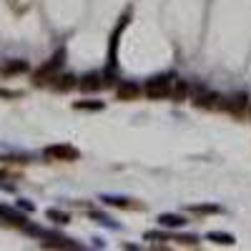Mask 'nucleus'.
Masks as SVG:
<instances>
[{
	"mask_svg": "<svg viewBox=\"0 0 251 251\" xmlns=\"http://www.w3.org/2000/svg\"><path fill=\"white\" fill-rule=\"evenodd\" d=\"M158 221H161L163 226H181V224H186V219H181V216H174V214H163Z\"/></svg>",
	"mask_w": 251,
	"mask_h": 251,
	"instance_id": "9d476101",
	"label": "nucleus"
},
{
	"mask_svg": "<svg viewBox=\"0 0 251 251\" xmlns=\"http://www.w3.org/2000/svg\"><path fill=\"white\" fill-rule=\"evenodd\" d=\"M0 71H3V68H0Z\"/></svg>",
	"mask_w": 251,
	"mask_h": 251,
	"instance_id": "f3484780",
	"label": "nucleus"
},
{
	"mask_svg": "<svg viewBox=\"0 0 251 251\" xmlns=\"http://www.w3.org/2000/svg\"><path fill=\"white\" fill-rule=\"evenodd\" d=\"M226 108L234 111V113H241V111L246 108V98H244V96H236V98H231V100H226Z\"/></svg>",
	"mask_w": 251,
	"mask_h": 251,
	"instance_id": "1a4fd4ad",
	"label": "nucleus"
},
{
	"mask_svg": "<svg viewBox=\"0 0 251 251\" xmlns=\"http://www.w3.org/2000/svg\"><path fill=\"white\" fill-rule=\"evenodd\" d=\"M75 108H91V111H98V108H100V103H88V100H78V103H75Z\"/></svg>",
	"mask_w": 251,
	"mask_h": 251,
	"instance_id": "f8f14e48",
	"label": "nucleus"
},
{
	"mask_svg": "<svg viewBox=\"0 0 251 251\" xmlns=\"http://www.w3.org/2000/svg\"><path fill=\"white\" fill-rule=\"evenodd\" d=\"M28 71V63L25 60H10V63H5L3 66V75H15V73H25Z\"/></svg>",
	"mask_w": 251,
	"mask_h": 251,
	"instance_id": "423d86ee",
	"label": "nucleus"
},
{
	"mask_svg": "<svg viewBox=\"0 0 251 251\" xmlns=\"http://www.w3.org/2000/svg\"><path fill=\"white\" fill-rule=\"evenodd\" d=\"M249 116H251V106H249Z\"/></svg>",
	"mask_w": 251,
	"mask_h": 251,
	"instance_id": "dca6fc26",
	"label": "nucleus"
},
{
	"mask_svg": "<svg viewBox=\"0 0 251 251\" xmlns=\"http://www.w3.org/2000/svg\"><path fill=\"white\" fill-rule=\"evenodd\" d=\"M0 98H18V93H13V91H0Z\"/></svg>",
	"mask_w": 251,
	"mask_h": 251,
	"instance_id": "2eb2a0df",
	"label": "nucleus"
},
{
	"mask_svg": "<svg viewBox=\"0 0 251 251\" xmlns=\"http://www.w3.org/2000/svg\"><path fill=\"white\" fill-rule=\"evenodd\" d=\"M211 241L226 244V246H228V244H234V236H228V234H226V236H224V234H211Z\"/></svg>",
	"mask_w": 251,
	"mask_h": 251,
	"instance_id": "9b49d317",
	"label": "nucleus"
},
{
	"mask_svg": "<svg viewBox=\"0 0 251 251\" xmlns=\"http://www.w3.org/2000/svg\"><path fill=\"white\" fill-rule=\"evenodd\" d=\"M196 103L201 108H226V100L219 98V96H201Z\"/></svg>",
	"mask_w": 251,
	"mask_h": 251,
	"instance_id": "39448f33",
	"label": "nucleus"
},
{
	"mask_svg": "<svg viewBox=\"0 0 251 251\" xmlns=\"http://www.w3.org/2000/svg\"><path fill=\"white\" fill-rule=\"evenodd\" d=\"M48 216H50V219H58L60 224H66V221H68V216H66V214H58V211H50Z\"/></svg>",
	"mask_w": 251,
	"mask_h": 251,
	"instance_id": "4468645a",
	"label": "nucleus"
},
{
	"mask_svg": "<svg viewBox=\"0 0 251 251\" xmlns=\"http://www.w3.org/2000/svg\"><path fill=\"white\" fill-rule=\"evenodd\" d=\"M46 158H53V161H75L78 151L73 149V146H48V149H46Z\"/></svg>",
	"mask_w": 251,
	"mask_h": 251,
	"instance_id": "7ed1b4c3",
	"label": "nucleus"
},
{
	"mask_svg": "<svg viewBox=\"0 0 251 251\" xmlns=\"http://www.w3.org/2000/svg\"><path fill=\"white\" fill-rule=\"evenodd\" d=\"M174 86H176V80L171 75H156L151 80H146V86H143V93L146 98H153V100H161L166 96H174Z\"/></svg>",
	"mask_w": 251,
	"mask_h": 251,
	"instance_id": "f257e3e1",
	"label": "nucleus"
},
{
	"mask_svg": "<svg viewBox=\"0 0 251 251\" xmlns=\"http://www.w3.org/2000/svg\"><path fill=\"white\" fill-rule=\"evenodd\" d=\"M103 86H106V80H100L98 75H88V78L80 80V91H98Z\"/></svg>",
	"mask_w": 251,
	"mask_h": 251,
	"instance_id": "0eeeda50",
	"label": "nucleus"
},
{
	"mask_svg": "<svg viewBox=\"0 0 251 251\" xmlns=\"http://www.w3.org/2000/svg\"><path fill=\"white\" fill-rule=\"evenodd\" d=\"M194 211H199V214H216L219 208L216 206H194Z\"/></svg>",
	"mask_w": 251,
	"mask_h": 251,
	"instance_id": "ddd939ff",
	"label": "nucleus"
},
{
	"mask_svg": "<svg viewBox=\"0 0 251 251\" xmlns=\"http://www.w3.org/2000/svg\"><path fill=\"white\" fill-rule=\"evenodd\" d=\"M138 93H141V88L136 86V83H121L118 86V98L121 100H133V98H138Z\"/></svg>",
	"mask_w": 251,
	"mask_h": 251,
	"instance_id": "20e7f679",
	"label": "nucleus"
},
{
	"mask_svg": "<svg viewBox=\"0 0 251 251\" xmlns=\"http://www.w3.org/2000/svg\"><path fill=\"white\" fill-rule=\"evenodd\" d=\"M60 63H63V53H60V55H55L53 60H48L46 66L35 73V86H43V83H50V80L55 78V71L60 68Z\"/></svg>",
	"mask_w": 251,
	"mask_h": 251,
	"instance_id": "f03ea898",
	"label": "nucleus"
},
{
	"mask_svg": "<svg viewBox=\"0 0 251 251\" xmlns=\"http://www.w3.org/2000/svg\"><path fill=\"white\" fill-rule=\"evenodd\" d=\"M53 80H55V83H53L55 91H71V88L75 86V78H73V75H55Z\"/></svg>",
	"mask_w": 251,
	"mask_h": 251,
	"instance_id": "6e6552de",
	"label": "nucleus"
}]
</instances>
